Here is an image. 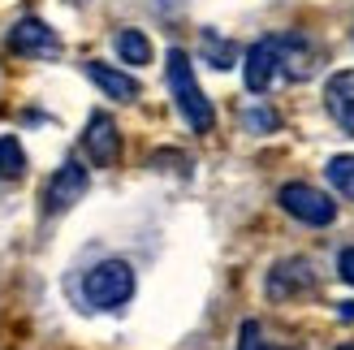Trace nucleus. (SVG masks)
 <instances>
[{
	"mask_svg": "<svg viewBox=\"0 0 354 350\" xmlns=\"http://www.w3.org/2000/svg\"><path fill=\"white\" fill-rule=\"evenodd\" d=\"M165 74H169V91H173V104H177V113H182V121L194 134H207L216 126V113H212V100L203 95L199 78H194V65L182 48H169Z\"/></svg>",
	"mask_w": 354,
	"mask_h": 350,
	"instance_id": "1",
	"label": "nucleus"
},
{
	"mask_svg": "<svg viewBox=\"0 0 354 350\" xmlns=\"http://www.w3.org/2000/svg\"><path fill=\"white\" fill-rule=\"evenodd\" d=\"M134 299V268L126 259H100L82 277V303L91 311H117Z\"/></svg>",
	"mask_w": 354,
	"mask_h": 350,
	"instance_id": "2",
	"label": "nucleus"
},
{
	"mask_svg": "<svg viewBox=\"0 0 354 350\" xmlns=\"http://www.w3.org/2000/svg\"><path fill=\"white\" fill-rule=\"evenodd\" d=\"M281 208L294 217V221H303V225H333L337 221V203H333V195H324V190H315L307 182H290V186H281Z\"/></svg>",
	"mask_w": 354,
	"mask_h": 350,
	"instance_id": "3",
	"label": "nucleus"
},
{
	"mask_svg": "<svg viewBox=\"0 0 354 350\" xmlns=\"http://www.w3.org/2000/svg\"><path fill=\"white\" fill-rule=\"evenodd\" d=\"M242 78H246V91H255V95H263L277 78H286V65H281V35H268V39L246 48Z\"/></svg>",
	"mask_w": 354,
	"mask_h": 350,
	"instance_id": "4",
	"label": "nucleus"
},
{
	"mask_svg": "<svg viewBox=\"0 0 354 350\" xmlns=\"http://www.w3.org/2000/svg\"><path fill=\"white\" fill-rule=\"evenodd\" d=\"M86 186H91V178H86V169H82V160H69L52 173V182L44 186V212L48 217H61V212H69L74 203H82V195H86Z\"/></svg>",
	"mask_w": 354,
	"mask_h": 350,
	"instance_id": "5",
	"label": "nucleus"
},
{
	"mask_svg": "<svg viewBox=\"0 0 354 350\" xmlns=\"http://www.w3.org/2000/svg\"><path fill=\"white\" fill-rule=\"evenodd\" d=\"M9 48L17 52V57H35V61H57L61 57L57 30H52L48 22H39V17H22V22L9 30Z\"/></svg>",
	"mask_w": 354,
	"mask_h": 350,
	"instance_id": "6",
	"label": "nucleus"
},
{
	"mask_svg": "<svg viewBox=\"0 0 354 350\" xmlns=\"http://www.w3.org/2000/svg\"><path fill=\"white\" fill-rule=\"evenodd\" d=\"M82 151L95 169H109L117 165L121 156V134H117V121L109 113H91L86 117V130H82Z\"/></svg>",
	"mask_w": 354,
	"mask_h": 350,
	"instance_id": "7",
	"label": "nucleus"
},
{
	"mask_svg": "<svg viewBox=\"0 0 354 350\" xmlns=\"http://www.w3.org/2000/svg\"><path fill=\"white\" fill-rule=\"evenodd\" d=\"M315 290V268L311 259H281L268 273V299H298V294H311Z\"/></svg>",
	"mask_w": 354,
	"mask_h": 350,
	"instance_id": "8",
	"label": "nucleus"
},
{
	"mask_svg": "<svg viewBox=\"0 0 354 350\" xmlns=\"http://www.w3.org/2000/svg\"><path fill=\"white\" fill-rule=\"evenodd\" d=\"M324 109L354 138V69H337V74L324 82Z\"/></svg>",
	"mask_w": 354,
	"mask_h": 350,
	"instance_id": "9",
	"label": "nucleus"
},
{
	"mask_svg": "<svg viewBox=\"0 0 354 350\" xmlns=\"http://www.w3.org/2000/svg\"><path fill=\"white\" fill-rule=\"evenodd\" d=\"M86 78H91L109 100H126V104L138 100V82H134L130 74H121V69L104 65V61H86Z\"/></svg>",
	"mask_w": 354,
	"mask_h": 350,
	"instance_id": "10",
	"label": "nucleus"
},
{
	"mask_svg": "<svg viewBox=\"0 0 354 350\" xmlns=\"http://www.w3.org/2000/svg\"><path fill=\"white\" fill-rule=\"evenodd\" d=\"M117 57L126 61V65H147L151 61V44H147V35L143 30H134V26H126V30H117Z\"/></svg>",
	"mask_w": 354,
	"mask_h": 350,
	"instance_id": "11",
	"label": "nucleus"
},
{
	"mask_svg": "<svg viewBox=\"0 0 354 350\" xmlns=\"http://www.w3.org/2000/svg\"><path fill=\"white\" fill-rule=\"evenodd\" d=\"M26 173V151L13 134L0 138V182H17Z\"/></svg>",
	"mask_w": 354,
	"mask_h": 350,
	"instance_id": "12",
	"label": "nucleus"
},
{
	"mask_svg": "<svg viewBox=\"0 0 354 350\" xmlns=\"http://www.w3.org/2000/svg\"><path fill=\"white\" fill-rule=\"evenodd\" d=\"M324 173H328L333 190H337V195H346V199L354 203V156H333V160L324 165Z\"/></svg>",
	"mask_w": 354,
	"mask_h": 350,
	"instance_id": "13",
	"label": "nucleus"
},
{
	"mask_svg": "<svg viewBox=\"0 0 354 350\" xmlns=\"http://www.w3.org/2000/svg\"><path fill=\"white\" fill-rule=\"evenodd\" d=\"M203 57L216 69H229V65H234V44L216 39V30H203Z\"/></svg>",
	"mask_w": 354,
	"mask_h": 350,
	"instance_id": "14",
	"label": "nucleus"
},
{
	"mask_svg": "<svg viewBox=\"0 0 354 350\" xmlns=\"http://www.w3.org/2000/svg\"><path fill=\"white\" fill-rule=\"evenodd\" d=\"M238 350H272L263 342V329L259 320H242V333H238Z\"/></svg>",
	"mask_w": 354,
	"mask_h": 350,
	"instance_id": "15",
	"label": "nucleus"
},
{
	"mask_svg": "<svg viewBox=\"0 0 354 350\" xmlns=\"http://www.w3.org/2000/svg\"><path fill=\"white\" fill-rule=\"evenodd\" d=\"M246 126L251 130H277V113H268V109H246Z\"/></svg>",
	"mask_w": 354,
	"mask_h": 350,
	"instance_id": "16",
	"label": "nucleus"
},
{
	"mask_svg": "<svg viewBox=\"0 0 354 350\" xmlns=\"http://www.w3.org/2000/svg\"><path fill=\"white\" fill-rule=\"evenodd\" d=\"M337 273H342V282H346V286H354V247H346V251H342Z\"/></svg>",
	"mask_w": 354,
	"mask_h": 350,
	"instance_id": "17",
	"label": "nucleus"
},
{
	"mask_svg": "<svg viewBox=\"0 0 354 350\" xmlns=\"http://www.w3.org/2000/svg\"><path fill=\"white\" fill-rule=\"evenodd\" d=\"M342 350H354V346H342Z\"/></svg>",
	"mask_w": 354,
	"mask_h": 350,
	"instance_id": "18",
	"label": "nucleus"
}]
</instances>
